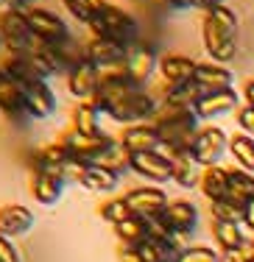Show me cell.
Segmentation results:
<instances>
[{
    "instance_id": "cell-1",
    "label": "cell",
    "mask_w": 254,
    "mask_h": 262,
    "mask_svg": "<svg viewBox=\"0 0 254 262\" xmlns=\"http://www.w3.org/2000/svg\"><path fill=\"white\" fill-rule=\"evenodd\" d=\"M201 39L207 56H213L215 64H229L238 56V14L229 6L207 11L201 20Z\"/></svg>"
},
{
    "instance_id": "cell-2",
    "label": "cell",
    "mask_w": 254,
    "mask_h": 262,
    "mask_svg": "<svg viewBox=\"0 0 254 262\" xmlns=\"http://www.w3.org/2000/svg\"><path fill=\"white\" fill-rule=\"evenodd\" d=\"M87 28H90L92 36H103V39L120 42L123 48H132V45L140 42L137 17H134L132 11L115 6V3H107V0L98 3V14H95V20H92Z\"/></svg>"
},
{
    "instance_id": "cell-3",
    "label": "cell",
    "mask_w": 254,
    "mask_h": 262,
    "mask_svg": "<svg viewBox=\"0 0 254 262\" xmlns=\"http://www.w3.org/2000/svg\"><path fill=\"white\" fill-rule=\"evenodd\" d=\"M157 109H159L157 95H151L148 90H134L123 101H117L107 112V117H112L115 123H123V126H137V123H151Z\"/></svg>"
},
{
    "instance_id": "cell-4",
    "label": "cell",
    "mask_w": 254,
    "mask_h": 262,
    "mask_svg": "<svg viewBox=\"0 0 254 262\" xmlns=\"http://www.w3.org/2000/svg\"><path fill=\"white\" fill-rule=\"evenodd\" d=\"M28 23H31V31H34L36 42L39 45H51V48H59V45H67L73 42V31L65 20L51 9H42V6H31L26 11Z\"/></svg>"
},
{
    "instance_id": "cell-5",
    "label": "cell",
    "mask_w": 254,
    "mask_h": 262,
    "mask_svg": "<svg viewBox=\"0 0 254 262\" xmlns=\"http://www.w3.org/2000/svg\"><path fill=\"white\" fill-rule=\"evenodd\" d=\"M0 36H3L6 53H28L39 45L34 31H31L26 11H17V9L0 11Z\"/></svg>"
},
{
    "instance_id": "cell-6",
    "label": "cell",
    "mask_w": 254,
    "mask_h": 262,
    "mask_svg": "<svg viewBox=\"0 0 254 262\" xmlns=\"http://www.w3.org/2000/svg\"><path fill=\"white\" fill-rule=\"evenodd\" d=\"M59 142L70 151L73 159L87 162V165H95V162L112 148L115 137L103 134V131L101 134H81V131H76V128H67L65 134L59 137Z\"/></svg>"
},
{
    "instance_id": "cell-7",
    "label": "cell",
    "mask_w": 254,
    "mask_h": 262,
    "mask_svg": "<svg viewBox=\"0 0 254 262\" xmlns=\"http://www.w3.org/2000/svg\"><path fill=\"white\" fill-rule=\"evenodd\" d=\"M159 59H162V56L157 53V48L140 39L137 45L129 48L126 61H123V67H126V78L132 81L134 86L145 90V84L154 78V73L159 70Z\"/></svg>"
},
{
    "instance_id": "cell-8",
    "label": "cell",
    "mask_w": 254,
    "mask_h": 262,
    "mask_svg": "<svg viewBox=\"0 0 254 262\" xmlns=\"http://www.w3.org/2000/svg\"><path fill=\"white\" fill-rule=\"evenodd\" d=\"M0 115L9 123H17V126H28L31 123V115L26 109V92L6 73L3 64H0Z\"/></svg>"
},
{
    "instance_id": "cell-9",
    "label": "cell",
    "mask_w": 254,
    "mask_h": 262,
    "mask_svg": "<svg viewBox=\"0 0 254 262\" xmlns=\"http://www.w3.org/2000/svg\"><path fill=\"white\" fill-rule=\"evenodd\" d=\"M193 154L204 167L221 165L224 154H229V134L221 126H201L193 142Z\"/></svg>"
},
{
    "instance_id": "cell-10",
    "label": "cell",
    "mask_w": 254,
    "mask_h": 262,
    "mask_svg": "<svg viewBox=\"0 0 254 262\" xmlns=\"http://www.w3.org/2000/svg\"><path fill=\"white\" fill-rule=\"evenodd\" d=\"M162 226L168 229L173 237H190L198 226V209L193 201H184V198H176V201H168V207L159 215Z\"/></svg>"
},
{
    "instance_id": "cell-11",
    "label": "cell",
    "mask_w": 254,
    "mask_h": 262,
    "mask_svg": "<svg viewBox=\"0 0 254 262\" xmlns=\"http://www.w3.org/2000/svg\"><path fill=\"white\" fill-rule=\"evenodd\" d=\"M126 204L129 209H132V215L137 217H159L162 215V209L168 207L171 198L165 195V190H159L157 184H145V187H134V190H129L126 195Z\"/></svg>"
},
{
    "instance_id": "cell-12",
    "label": "cell",
    "mask_w": 254,
    "mask_h": 262,
    "mask_svg": "<svg viewBox=\"0 0 254 262\" xmlns=\"http://www.w3.org/2000/svg\"><path fill=\"white\" fill-rule=\"evenodd\" d=\"M198 120H171V123H157L159 140H162V154H176V151H193V142L198 134Z\"/></svg>"
},
{
    "instance_id": "cell-13",
    "label": "cell",
    "mask_w": 254,
    "mask_h": 262,
    "mask_svg": "<svg viewBox=\"0 0 254 262\" xmlns=\"http://www.w3.org/2000/svg\"><path fill=\"white\" fill-rule=\"evenodd\" d=\"M132 173L142 176L151 184H165L173 182V165L171 157L162 151H148V154H132Z\"/></svg>"
},
{
    "instance_id": "cell-14",
    "label": "cell",
    "mask_w": 254,
    "mask_h": 262,
    "mask_svg": "<svg viewBox=\"0 0 254 262\" xmlns=\"http://www.w3.org/2000/svg\"><path fill=\"white\" fill-rule=\"evenodd\" d=\"M26 92V109L31 120H51L59 109V98L53 92L51 81H34V84L23 86Z\"/></svg>"
},
{
    "instance_id": "cell-15",
    "label": "cell",
    "mask_w": 254,
    "mask_h": 262,
    "mask_svg": "<svg viewBox=\"0 0 254 262\" xmlns=\"http://www.w3.org/2000/svg\"><path fill=\"white\" fill-rule=\"evenodd\" d=\"M28 190H31L36 204H42V207H56L67 190V182L53 170H31Z\"/></svg>"
},
{
    "instance_id": "cell-16",
    "label": "cell",
    "mask_w": 254,
    "mask_h": 262,
    "mask_svg": "<svg viewBox=\"0 0 254 262\" xmlns=\"http://www.w3.org/2000/svg\"><path fill=\"white\" fill-rule=\"evenodd\" d=\"M65 78H67V92H70L73 98H78V101H92L98 86H101V70H98L87 56Z\"/></svg>"
},
{
    "instance_id": "cell-17",
    "label": "cell",
    "mask_w": 254,
    "mask_h": 262,
    "mask_svg": "<svg viewBox=\"0 0 254 262\" xmlns=\"http://www.w3.org/2000/svg\"><path fill=\"white\" fill-rule=\"evenodd\" d=\"M240 103V95L235 90H218V92H207L193 103V112L198 117V123H209V120H218V117L235 112Z\"/></svg>"
},
{
    "instance_id": "cell-18",
    "label": "cell",
    "mask_w": 254,
    "mask_h": 262,
    "mask_svg": "<svg viewBox=\"0 0 254 262\" xmlns=\"http://www.w3.org/2000/svg\"><path fill=\"white\" fill-rule=\"evenodd\" d=\"M129 48H123L120 42L103 39V36H90L84 45V56L98 67V70H112V67H120L126 61Z\"/></svg>"
},
{
    "instance_id": "cell-19",
    "label": "cell",
    "mask_w": 254,
    "mask_h": 262,
    "mask_svg": "<svg viewBox=\"0 0 254 262\" xmlns=\"http://www.w3.org/2000/svg\"><path fill=\"white\" fill-rule=\"evenodd\" d=\"M198 70V61L182 53H165L159 59V76H162V86H187L193 84Z\"/></svg>"
},
{
    "instance_id": "cell-20",
    "label": "cell",
    "mask_w": 254,
    "mask_h": 262,
    "mask_svg": "<svg viewBox=\"0 0 254 262\" xmlns=\"http://www.w3.org/2000/svg\"><path fill=\"white\" fill-rule=\"evenodd\" d=\"M34 223L36 217L26 204H3L0 207V237H9V240L26 237L34 229Z\"/></svg>"
},
{
    "instance_id": "cell-21",
    "label": "cell",
    "mask_w": 254,
    "mask_h": 262,
    "mask_svg": "<svg viewBox=\"0 0 254 262\" xmlns=\"http://www.w3.org/2000/svg\"><path fill=\"white\" fill-rule=\"evenodd\" d=\"M129 154H148V151H162V140L154 123H137V126H126L123 134L117 137Z\"/></svg>"
},
{
    "instance_id": "cell-22",
    "label": "cell",
    "mask_w": 254,
    "mask_h": 262,
    "mask_svg": "<svg viewBox=\"0 0 254 262\" xmlns=\"http://www.w3.org/2000/svg\"><path fill=\"white\" fill-rule=\"evenodd\" d=\"M171 157V165H173V182L184 190L190 187H198L204 176V165L196 159L193 151H176V154H168Z\"/></svg>"
},
{
    "instance_id": "cell-23",
    "label": "cell",
    "mask_w": 254,
    "mask_h": 262,
    "mask_svg": "<svg viewBox=\"0 0 254 262\" xmlns=\"http://www.w3.org/2000/svg\"><path fill=\"white\" fill-rule=\"evenodd\" d=\"M193 84L204 92V95H207V92H218V90H232L235 76H232V70H229V67H224V64L204 61V64H198Z\"/></svg>"
},
{
    "instance_id": "cell-24",
    "label": "cell",
    "mask_w": 254,
    "mask_h": 262,
    "mask_svg": "<svg viewBox=\"0 0 254 262\" xmlns=\"http://www.w3.org/2000/svg\"><path fill=\"white\" fill-rule=\"evenodd\" d=\"M70 151H67L61 142H51V145H42L39 151L31 157V170H53L61 176L65 165L70 162Z\"/></svg>"
},
{
    "instance_id": "cell-25",
    "label": "cell",
    "mask_w": 254,
    "mask_h": 262,
    "mask_svg": "<svg viewBox=\"0 0 254 262\" xmlns=\"http://www.w3.org/2000/svg\"><path fill=\"white\" fill-rule=\"evenodd\" d=\"M117 184H120V176L107 170V167H101V165H87L81 173V182H78V187H84L90 192H103V195L115 192Z\"/></svg>"
},
{
    "instance_id": "cell-26",
    "label": "cell",
    "mask_w": 254,
    "mask_h": 262,
    "mask_svg": "<svg viewBox=\"0 0 254 262\" xmlns=\"http://www.w3.org/2000/svg\"><path fill=\"white\" fill-rule=\"evenodd\" d=\"M198 187H201L204 198L209 204L221 201V198H229V167H221V165L204 167V176L198 182Z\"/></svg>"
},
{
    "instance_id": "cell-27",
    "label": "cell",
    "mask_w": 254,
    "mask_h": 262,
    "mask_svg": "<svg viewBox=\"0 0 254 262\" xmlns=\"http://www.w3.org/2000/svg\"><path fill=\"white\" fill-rule=\"evenodd\" d=\"M115 234H117V240H120V246L137 248L140 243H145L148 237H151V221H148V217L132 215L129 221L117 223V226H115Z\"/></svg>"
},
{
    "instance_id": "cell-28",
    "label": "cell",
    "mask_w": 254,
    "mask_h": 262,
    "mask_svg": "<svg viewBox=\"0 0 254 262\" xmlns=\"http://www.w3.org/2000/svg\"><path fill=\"white\" fill-rule=\"evenodd\" d=\"M213 237H215V243H218L221 254L224 251H240V248L249 243V237L243 234V226H240V223L213 221Z\"/></svg>"
},
{
    "instance_id": "cell-29",
    "label": "cell",
    "mask_w": 254,
    "mask_h": 262,
    "mask_svg": "<svg viewBox=\"0 0 254 262\" xmlns=\"http://www.w3.org/2000/svg\"><path fill=\"white\" fill-rule=\"evenodd\" d=\"M101 115L103 112L98 109L92 101H78L76 109H73V126L81 134H101Z\"/></svg>"
},
{
    "instance_id": "cell-30",
    "label": "cell",
    "mask_w": 254,
    "mask_h": 262,
    "mask_svg": "<svg viewBox=\"0 0 254 262\" xmlns=\"http://www.w3.org/2000/svg\"><path fill=\"white\" fill-rule=\"evenodd\" d=\"M229 154H232V159L238 162L240 170L246 173H254V137L249 134H235L229 137Z\"/></svg>"
},
{
    "instance_id": "cell-31",
    "label": "cell",
    "mask_w": 254,
    "mask_h": 262,
    "mask_svg": "<svg viewBox=\"0 0 254 262\" xmlns=\"http://www.w3.org/2000/svg\"><path fill=\"white\" fill-rule=\"evenodd\" d=\"M229 198L240 201L243 207L254 201V173H246L240 167H229Z\"/></svg>"
},
{
    "instance_id": "cell-32",
    "label": "cell",
    "mask_w": 254,
    "mask_h": 262,
    "mask_svg": "<svg viewBox=\"0 0 254 262\" xmlns=\"http://www.w3.org/2000/svg\"><path fill=\"white\" fill-rule=\"evenodd\" d=\"M209 215L213 221H221V223H246V207L235 198H221V201H213L209 204Z\"/></svg>"
},
{
    "instance_id": "cell-33",
    "label": "cell",
    "mask_w": 254,
    "mask_h": 262,
    "mask_svg": "<svg viewBox=\"0 0 254 262\" xmlns=\"http://www.w3.org/2000/svg\"><path fill=\"white\" fill-rule=\"evenodd\" d=\"M95 165H101V167H107V170L117 173V176H123V173H132V154L123 148L120 140H115L112 148H109V151L103 154V157L98 159Z\"/></svg>"
},
{
    "instance_id": "cell-34",
    "label": "cell",
    "mask_w": 254,
    "mask_h": 262,
    "mask_svg": "<svg viewBox=\"0 0 254 262\" xmlns=\"http://www.w3.org/2000/svg\"><path fill=\"white\" fill-rule=\"evenodd\" d=\"M98 215H101L107 223H112V229H115L117 223H123V221L132 217V209H129V204H126L123 195H112V198H107V201L98 207Z\"/></svg>"
},
{
    "instance_id": "cell-35",
    "label": "cell",
    "mask_w": 254,
    "mask_h": 262,
    "mask_svg": "<svg viewBox=\"0 0 254 262\" xmlns=\"http://www.w3.org/2000/svg\"><path fill=\"white\" fill-rule=\"evenodd\" d=\"M59 3L65 6V11L73 17V20L90 26V23L95 20V14H98V3H101V0H59Z\"/></svg>"
},
{
    "instance_id": "cell-36",
    "label": "cell",
    "mask_w": 254,
    "mask_h": 262,
    "mask_svg": "<svg viewBox=\"0 0 254 262\" xmlns=\"http://www.w3.org/2000/svg\"><path fill=\"white\" fill-rule=\"evenodd\" d=\"M176 262H221V254L207 246H187Z\"/></svg>"
},
{
    "instance_id": "cell-37",
    "label": "cell",
    "mask_w": 254,
    "mask_h": 262,
    "mask_svg": "<svg viewBox=\"0 0 254 262\" xmlns=\"http://www.w3.org/2000/svg\"><path fill=\"white\" fill-rule=\"evenodd\" d=\"M0 262H23L20 248H17L14 240H9V237H0Z\"/></svg>"
},
{
    "instance_id": "cell-38",
    "label": "cell",
    "mask_w": 254,
    "mask_h": 262,
    "mask_svg": "<svg viewBox=\"0 0 254 262\" xmlns=\"http://www.w3.org/2000/svg\"><path fill=\"white\" fill-rule=\"evenodd\" d=\"M254 259V246H251V240L246 243L240 251H224L221 254V262H251Z\"/></svg>"
},
{
    "instance_id": "cell-39",
    "label": "cell",
    "mask_w": 254,
    "mask_h": 262,
    "mask_svg": "<svg viewBox=\"0 0 254 262\" xmlns=\"http://www.w3.org/2000/svg\"><path fill=\"white\" fill-rule=\"evenodd\" d=\"M238 126L243 134L254 137V106H243V109H238Z\"/></svg>"
},
{
    "instance_id": "cell-40",
    "label": "cell",
    "mask_w": 254,
    "mask_h": 262,
    "mask_svg": "<svg viewBox=\"0 0 254 262\" xmlns=\"http://www.w3.org/2000/svg\"><path fill=\"white\" fill-rule=\"evenodd\" d=\"M117 259H120V262H145L137 251H134V248H129V246H120V248H117Z\"/></svg>"
},
{
    "instance_id": "cell-41",
    "label": "cell",
    "mask_w": 254,
    "mask_h": 262,
    "mask_svg": "<svg viewBox=\"0 0 254 262\" xmlns=\"http://www.w3.org/2000/svg\"><path fill=\"white\" fill-rule=\"evenodd\" d=\"M218 6H226V0H193V9H201L204 14L213 9H218Z\"/></svg>"
},
{
    "instance_id": "cell-42",
    "label": "cell",
    "mask_w": 254,
    "mask_h": 262,
    "mask_svg": "<svg viewBox=\"0 0 254 262\" xmlns=\"http://www.w3.org/2000/svg\"><path fill=\"white\" fill-rule=\"evenodd\" d=\"M168 9L173 11H187V9H193V0H162Z\"/></svg>"
},
{
    "instance_id": "cell-43",
    "label": "cell",
    "mask_w": 254,
    "mask_h": 262,
    "mask_svg": "<svg viewBox=\"0 0 254 262\" xmlns=\"http://www.w3.org/2000/svg\"><path fill=\"white\" fill-rule=\"evenodd\" d=\"M243 98H246V106H254V78L246 81V86H243Z\"/></svg>"
},
{
    "instance_id": "cell-44",
    "label": "cell",
    "mask_w": 254,
    "mask_h": 262,
    "mask_svg": "<svg viewBox=\"0 0 254 262\" xmlns=\"http://www.w3.org/2000/svg\"><path fill=\"white\" fill-rule=\"evenodd\" d=\"M249 232H254V201H249L246 204V223H243Z\"/></svg>"
},
{
    "instance_id": "cell-45",
    "label": "cell",
    "mask_w": 254,
    "mask_h": 262,
    "mask_svg": "<svg viewBox=\"0 0 254 262\" xmlns=\"http://www.w3.org/2000/svg\"><path fill=\"white\" fill-rule=\"evenodd\" d=\"M6 51V45H3V36H0V53H3Z\"/></svg>"
},
{
    "instance_id": "cell-46",
    "label": "cell",
    "mask_w": 254,
    "mask_h": 262,
    "mask_svg": "<svg viewBox=\"0 0 254 262\" xmlns=\"http://www.w3.org/2000/svg\"><path fill=\"white\" fill-rule=\"evenodd\" d=\"M249 240H251V246H254V232H251V234H249Z\"/></svg>"
},
{
    "instance_id": "cell-47",
    "label": "cell",
    "mask_w": 254,
    "mask_h": 262,
    "mask_svg": "<svg viewBox=\"0 0 254 262\" xmlns=\"http://www.w3.org/2000/svg\"><path fill=\"white\" fill-rule=\"evenodd\" d=\"M251 262H254V259H251Z\"/></svg>"
}]
</instances>
